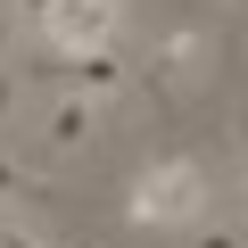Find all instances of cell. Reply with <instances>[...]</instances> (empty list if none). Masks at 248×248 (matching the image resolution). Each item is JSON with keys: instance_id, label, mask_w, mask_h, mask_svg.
Returning a JSON list of instances; mask_svg holds the SVG:
<instances>
[{"instance_id": "cell-4", "label": "cell", "mask_w": 248, "mask_h": 248, "mask_svg": "<svg viewBox=\"0 0 248 248\" xmlns=\"http://www.w3.org/2000/svg\"><path fill=\"white\" fill-rule=\"evenodd\" d=\"M207 66V25H174L157 33V83H190Z\"/></svg>"}, {"instance_id": "cell-9", "label": "cell", "mask_w": 248, "mask_h": 248, "mask_svg": "<svg viewBox=\"0 0 248 248\" xmlns=\"http://www.w3.org/2000/svg\"><path fill=\"white\" fill-rule=\"evenodd\" d=\"M50 9H58V0H9V17H17V25H25V33H33V25H42V17H50Z\"/></svg>"}, {"instance_id": "cell-3", "label": "cell", "mask_w": 248, "mask_h": 248, "mask_svg": "<svg viewBox=\"0 0 248 248\" xmlns=\"http://www.w3.org/2000/svg\"><path fill=\"white\" fill-rule=\"evenodd\" d=\"M99 116H108V108H99L91 91H58L50 116H42V157H75V149L99 133Z\"/></svg>"}, {"instance_id": "cell-5", "label": "cell", "mask_w": 248, "mask_h": 248, "mask_svg": "<svg viewBox=\"0 0 248 248\" xmlns=\"http://www.w3.org/2000/svg\"><path fill=\"white\" fill-rule=\"evenodd\" d=\"M58 66H66L75 91H91V99H99V91H124V58H116V50H75V58H58Z\"/></svg>"}, {"instance_id": "cell-6", "label": "cell", "mask_w": 248, "mask_h": 248, "mask_svg": "<svg viewBox=\"0 0 248 248\" xmlns=\"http://www.w3.org/2000/svg\"><path fill=\"white\" fill-rule=\"evenodd\" d=\"M0 248H58L42 223H25V215H0Z\"/></svg>"}, {"instance_id": "cell-1", "label": "cell", "mask_w": 248, "mask_h": 248, "mask_svg": "<svg viewBox=\"0 0 248 248\" xmlns=\"http://www.w3.org/2000/svg\"><path fill=\"white\" fill-rule=\"evenodd\" d=\"M207 199H215V182H207L199 157H157V166H141L133 190H124V223H141V232H190V223H207Z\"/></svg>"}, {"instance_id": "cell-7", "label": "cell", "mask_w": 248, "mask_h": 248, "mask_svg": "<svg viewBox=\"0 0 248 248\" xmlns=\"http://www.w3.org/2000/svg\"><path fill=\"white\" fill-rule=\"evenodd\" d=\"M33 190V166L25 157H0V199H25Z\"/></svg>"}, {"instance_id": "cell-8", "label": "cell", "mask_w": 248, "mask_h": 248, "mask_svg": "<svg viewBox=\"0 0 248 248\" xmlns=\"http://www.w3.org/2000/svg\"><path fill=\"white\" fill-rule=\"evenodd\" d=\"M190 248H248L232 223H190Z\"/></svg>"}, {"instance_id": "cell-10", "label": "cell", "mask_w": 248, "mask_h": 248, "mask_svg": "<svg viewBox=\"0 0 248 248\" xmlns=\"http://www.w3.org/2000/svg\"><path fill=\"white\" fill-rule=\"evenodd\" d=\"M17 116V66H0V124Z\"/></svg>"}, {"instance_id": "cell-2", "label": "cell", "mask_w": 248, "mask_h": 248, "mask_svg": "<svg viewBox=\"0 0 248 248\" xmlns=\"http://www.w3.org/2000/svg\"><path fill=\"white\" fill-rule=\"evenodd\" d=\"M124 33V0H58V9L33 25V42L50 58H75V50H116Z\"/></svg>"}]
</instances>
